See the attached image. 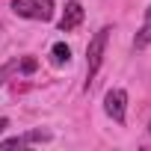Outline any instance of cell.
Here are the masks:
<instances>
[{"label":"cell","mask_w":151,"mask_h":151,"mask_svg":"<svg viewBox=\"0 0 151 151\" xmlns=\"http://www.w3.org/2000/svg\"><path fill=\"white\" fill-rule=\"evenodd\" d=\"M107 39H110V27H101V30H98V33L92 36L89 47H86V86L92 83V77L98 74V68H101V62H104Z\"/></svg>","instance_id":"cell-1"},{"label":"cell","mask_w":151,"mask_h":151,"mask_svg":"<svg viewBox=\"0 0 151 151\" xmlns=\"http://www.w3.org/2000/svg\"><path fill=\"white\" fill-rule=\"evenodd\" d=\"M12 12L18 18H30V21H50L53 3L50 0H12Z\"/></svg>","instance_id":"cell-2"},{"label":"cell","mask_w":151,"mask_h":151,"mask_svg":"<svg viewBox=\"0 0 151 151\" xmlns=\"http://www.w3.org/2000/svg\"><path fill=\"white\" fill-rule=\"evenodd\" d=\"M104 110L113 122H124V113H127V92L124 89H110L107 98H104Z\"/></svg>","instance_id":"cell-3"},{"label":"cell","mask_w":151,"mask_h":151,"mask_svg":"<svg viewBox=\"0 0 151 151\" xmlns=\"http://www.w3.org/2000/svg\"><path fill=\"white\" fill-rule=\"evenodd\" d=\"M83 21V6L77 3V0H71V3H65L62 9V18H59V30L62 33H71V30H77Z\"/></svg>","instance_id":"cell-4"},{"label":"cell","mask_w":151,"mask_h":151,"mask_svg":"<svg viewBox=\"0 0 151 151\" xmlns=\"http://www.w3.org/2000/svg\"><path fill=\"white\" fill-rule=\"evenodd\" d=\"M148 45H151V18H145L142 30H139L136 39H133V47H136V50H142V47H148Z\"/></svg>","instance_id":"cell-5"},{"label":"cell","mask_w":151,"mask_h":151,"mask_svg":"<svg viewBox=\"0 0 151 151\" xmlns=\"http://www.w3.org/2000/svg\"><path fill=\"white\" fill-rule=\"evenodd\" d=\"M50 56H53V62H56V65H62V62H68V59H71V47H68L65 42H56V45L50 47Z\"/></svg>","instance_id":"cell-6"},{"label":"cell","mask_w":151,"mask_h":151,"mask_svg":"<svg viewBox=\"0 0 151 151\" xmlns=\"http://www.w3.org/2000/svg\"><path fill=\"white\" fill-rule=\"evenodd\" d=\"M21 145H30V142H47L50 139V130H27L24 136H18Z\"/></svg>","instance_id":"cell-7"},{"label":"cell","mask_w":151,"mask_h":151,"mask_svg":"<svg viewBox=\"0 0 151 151\" xmlns=\"http://www.w3.org/2000/svg\"><path fill=\"white\" fill-rule=\"evenodd\" d=\"M18 68H21L24 74H33V71H36V59H30V56H27V59H21V65H18Z\"/></svg>","instance_id":"cell-8"},{"label":"cell","mask_w":151,"mask_h":151,"mask_svg":"<svg viewBox=\"0 0 151 151\" xmlns=\"http://www.w3.org/2000/svg\"><path fill=\"white\" fill-rule=\"evenodd\" d=\"M15 68H18V62H9V65H6L3 71H0V86H3V80L9 77V71H15Z\"/></svg>","instance_id":"cell-9"},{"label":"cell","mask_w":151,"mask_h":151,"mask_svg":"<svg viewBox=\"0 0 151 151\" xmlns=\"http://www.w3.org/2000/svg\"><path fill=\"white\" fill-rule=\"evenodd\" d=\"M6 127H9V119H3V116H0V133H3Z\"/></svg>","instance_id":"cell-10"},{"label":"cell","mask_w":151,"mask_h":151,"mask_svg":"<svg viewBox=\"0 0 151 151\" xmlns=\"http://www.w3.org/2000/svg\"><path fill=\"white\" fill-rule=\"evenodd\" d=\"M145 18H151V6H148V9H145Z\"/></svg>","instance_id":"cell-11"},{"label":"cell","mask_w":151,"mask_h":151,"mask_svg":"<svg viewBox=\"0 0 151 151\" xmlns=\"http://www.w3.org/2000/svg\"><path fill=\"white\" fill-rule=\"evenodd\" d=\"M148 136H151V124H148Z\"/></svg>","instance_id":"cell-12"}]
</instances>
